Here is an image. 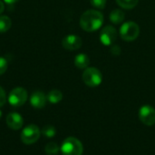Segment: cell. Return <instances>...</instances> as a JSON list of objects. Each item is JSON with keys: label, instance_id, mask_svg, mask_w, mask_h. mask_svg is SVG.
I'll return each instance as SVG.
<instances>
[{"label": "cell", "instance_id": "6da1fadb", "mask_svg": "<svg viewBox=\"0 0 155 155\" xmlns=\"http://www.w3.org/2000/svg\"><path fill=\"white\" fill-rule=\"evenodd\" d=\"M104 23V15L94 9L85 11L80 17V25L86 32H94L99 29Z\"/></svg>", "mask_w": 155, "mask_h": 155}, {"label": "cell", "instance_id": "7a4b0ae2", "mask_svg": "<svg viewBox=\"0 0 155 155\" xmlns=\"http://www.w3.org/2000/svg\"><path fill=\"white\" fill-rule=\"evenodd\" d=\"M61 152L63 155H83L84 146L77 138L68 137L63 142Z\"/></svg>", "mask_w": 155, "mask_h": 155}, {"label": "cell", "instance_id": "3957f363", "mask_svg": "<svg viewBox=\"0 0 155 155\" xmlns=\"http://www.w3.org/2000/svg\"><path fill=\"white\" fill-rule=\"evenodd\" d=\"M82 78L84 83L89 87H96L103 81L102 73L95 67H87L83 73Z\"/></svg>", "mask_w": 155, "mask_h": 155}, {"label": "cell", "instance_id": "277c9868", "mask_svg": "<svg viewBox=\"0 0 155 155\" xmlns=\"http://www.w3.org/2000/svg\"><path fill=\"white\" fill-rule=\"evenodd\" d=\"M140 34L139 25L133 21L125 22L120 28V35L122 39L127 42H131L135 40Z\"/></svg>", "mask_w": 155, "mask_h": 155}, {"label": "cell", "instance_id": "5b68a950", "mask_svg": "<svg viewBox=\"0 0 155 155\" xmlns=\"http://www.w3.org/2000/svg\"><path fill=\"white\" fill-rule=\"evenodd\" d=\"M41 135L40 129L35 124H30L25 127L21 133V140L25 144H33L36 143Z\"/></svg>", "mask_w": 155, "mask_h": 155}, {"label": "cell", "instance_id": "8992f818", "mask_svg": "<svg viewBox=\"0 0 155 155\" xmlns=\"http://www.w3.org/2000/svg\"><path fill=\"white\" fill-rule=\"evenodd\" d=\"M26 100H27V92L23 87L14 88L8 95L9 104L15 107H19L24 105Z\"/></svg>", "mask_w": 155, "mask_h": 155}, {"label": "cell", "instance_id": "52a82bcc", "mask_svg": "<svg viewBox=\"0 0 155 155\" xmlns=\"http://www.w3.org/2000/svg\"><path fill=\"white\" fill-rule=\"evenodd\" d=\"M139 119L143 124L153 126L155 124V109L148 104L143 105L139 110Z\"/></svg>", "mask_w": 155, "mask_h": 155}, {"label": "cell", "instance_id": "ba28073f", "mask_svg": "<svg viewBox=\"0 0 155 155\" xmlns=\"http://www.w3.org/2000/svg\"><path fill=\"white\" fill-rule=\"evenodd\" d=\"M117 38V31L112 25L104 26L100 34V41L104 45H112Z\"/></svg>", "mask_w": 155, "mask_h": 155}, {"label": "cell", "instance_id": "9c48e42d", "mask_svg": "<svg viewBox=\"0 0 155 155\" xmlns=\"http://www.w3.org/2000/svg\"><path fill=\"white\" fill-rule=\"evenodd\" d=\"M83 41L80 36L76 35H68L62 40V45L68 51H74L82 46Z\"/></svg>", "mask_w": 155, "mask_h": 155}, {"label": "cell", "instance_id": "30bf717a", "mask_svg": "<svg viewBox=\"0 0 155 155\" xmlns=\"http://www.w3.org/2000/svg\"><path fill=\"white\" fill-rule=\"evenodd\" d=\"M46 101H47V96H45V94L40 91H36L33 93L30 97L31 105L37 109H41L45 107L46 104Z\"/></svg>", "mask_w": 155, "mask_h": 155}, {"label": "cell", "instance_id": "8fae6325", "mask_svg": "<svg viewBox=\"0 0 155 155\" xmlns=\"http://www.w3.org/2000/svg\"><path fill=\"white\" fill-rule=\"evenodd\" d=\"M6 124L12 130H19L23 126V117L17 113H10L6 116Z\"/></svg>", "mask_w": 155, "mask_h": 155}, {"label": "cell", "instance_id": "7c38bea8", "mask_svg": "<svg viewBox=\"0 0 155 155\" xmlns=\"http://www.w3.org/2000/svg\"><path fill=\"white\" fill-rule=\"evenodd\" d=\"M90 64V59L85 54H79L74 57V65L79 69H86Z\"/></svg>", "mask_w": 155, "mask_h": 155}, {"label": "cell", "instance_id": "4fadbf2b", "mask_svg": "<svg viewBox=\"0 0 155 155\" xmlns=\"http://www.w3.org/2000/svg\"><path fill=\"white\" fill-rule=\"evenodd\" d=\"M109 18L112 23L115 25H119L124 20V13L120 9H114L110 13Z\"/></svg>", "mask_w": 155, "mask_h": 155}, {"label": "cell", "instance_id": "5bb4252c", "mask_svg": "<svg viewBox=\"0 0 155 155\" xmlns=\"http://www.w3.org/2000/svg\"><path fill=\"white\" fill-rule=\"evenodd\" d=\"M63 99V94L59 90H52L47 94V100L51 104H57Z\"/></svg>", "mask_w": 155, "mask_h": 155}, {"label": "cell", "instance_id": "9a60e30c", "mask_svg": "<svg viewBox=\"0 0 155 155\" xmlns=\"http://www.w3.org/2000/svg\"><path fill=\"white\" fill-rule=\"evenodd\" d=\"M12 25V21L7 15H0V33L7 32Z\"/></svg>", "mask_w": 155, "mask_h": 155}, {"label": "cell", "instance_id": "2e32d148", "mask_svg": "<svg viewBox=\"0 0 155 155\" xmlns=\"http://www.w3.org/2000/svg\"><path fill=\"white\" fill-rule=\"evenodd\" d=\"M139 0H116V3L124 9H132L135 7Z\"/></svg>", "mask_w": 155, "mask_h": 155}, {"label": "cell", "instance_id": "e0dca14e", "mask_svg": "<svg viewBox=\"0 0 155 155\" xmlns=\"http://www.w3.org/2000/svg\"><path fill=\"white\" fill-rule=\"evenodd\" d=\"M45 151L47 155H56L58 151H59V147L55 143L51 142V143H48L45 145Z\"/></svg>", "mask_w": 155, "mask_h": 155}, {"label": "cell", "instance_id": "ac0fdd59", "mask_svg": "<svg viewBox=\"0 0 155 155\" xmlns=\"http://www.w3.org/2000/svg\"><path fill=\"white\" fill-rule=\"evenodd\" d=\"M42 133L45 136V137H48V138H52L55 135V128L52 125H46L43 128L42 130Z\"/></svg>", "mask_w": 155, "mask_h": 155}, {"label": "cell", "instance_id": "d6986e66", "mask_svg": "<svg viewBox=\"0 0 155 155\" xmlns=\"http://www.w3.org/2000/svg\"><path fill=\"white\" fill-rule=\"evenodd\" d=\"M90 3L96 9H104L106 5V0H90Z\"/></svg>", "mask_w": 155, "mask_h": 155}, {"label": "cell", "instance_id": "ffe728a7", "mask_svg": "<svg viewBox=\"0 0 155 155\" xmlns=\"http://www.w3.org/2000/svg\"><path fill=\"white\" fill-rule=\"evenodd\" d=\"M7 70V61L3 56H0V75L4 74Z\"/></svg>", "mask_w": 155, "mask_h": 155}, {"label": "cell", "instance_id": "44dd1931", "mask_svg": "<svg viewBox=\"0 0 155 155\" xmlns=\"http://www.w3.org/2000/svg\"><path fill=\"white\" fill-rule=\"evenodd\" d=\"M6 102V95L4 89L0 86V107L3 106Z\"/></svg>", "mask_w": 155, "mask_h": 155}, {"label": "cell", "instance_id": "7402d4cb", "mask_svg": "<svg viewBox=\"0 0 155 155\" xmlns=\"http://www.w3.org/2000/svg\"><path fill=\"white\" fill-rule=\"evenodd\" d=\"M120 51H121V48L118 46V45H113L112 46V53L114 54H120Z\"/></svg>", "mask_w": 155, "mask_h": 155}, {"label": "cell", "instance_id": "603a6c76", "mask_svg": "<svg viewBox=\"0 0 155 155\" xmlns=\"http://www.w3.org/2000/svg\"><path fill=\"white\" fill-rule=\"evenodd\" d=\"M4 10H5V4H4V2H2L0 0V15L4 12Z\"/></svg>", "mask_w": 155, "mask_h": 155}, {"label": "cell", "instance_id": "cb8c5ba5", "mask_svg": "<svg viewBox=\"0 0 155 155\" xmlns=\"http://www.w3.org/2000/svg\"><path fill=\"white\" fill-rule=\"evenodd\" d=\"M18 0H4V2L5 3H6V4H8V5H12V4H15V3H16Z\"/></svg>", "mask_w": 155, "mask_h": 155}, {"label": "cell", "instance_id": "d4e9b609", "mask_svg": "<svg viewBox=\"0 0 155 155\" xmlns=\"http://www.w3.org/2000/svg\"><path fill=\"white\" fill-rule=\"evenodd\" d=\"M1 116H2V112H1V110H0V118H1Z\"/></svg>", "mask_w": 155, "mask_h": 155}]
</instances>
